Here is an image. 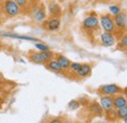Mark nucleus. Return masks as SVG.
Masks as SVG:
<instances>
[{
	"mask_svg": "<svg viewBox=\"0 0 127 123\" xmlns=\"http://www.w3.org/2000/svg\"><path fill=\"white\" fill-rule=\"evenodd\" d=\"M53 58V53L48 51H40L33 53L31 56V61L34 63H47Z\"/></svg>",
	"mask_w": 127,
	"mask_h": 123,
	"instance_id": "1",
	"label": "nucleus"
},
{
	"mask_svg": "<svg viewBox=\"0 0 127 123\" xmlns=\"http://www.w3.org/2000/svg\"><path fill=\"white\" fill-rule=\"evenodd\" d=\"M6 14L10 17H15L20 13V6L14 0H6L4 4Z\"/></svg>",
	"mask_w": 127,
	"mask_h": 123,
	"instance_id": "2",
	"label": "nucleus"
},
{
	"mask_svg": "<svg viewBox=\"0 0 127 123\" xmlns=\"http://www.w3.org/2000/svg\"><path fill=\"white\" fill-rule=\"evenodd\" d=\"M101 26L104 29L105 31L108 32H113L115 31V25H114V21L111 19L110 15H105L101 17Z\"/></svg>",
	"mask_w": 127,
	"mask_h": 123,
	"instance_id": "3",
	"label": "nucleus"
},
{
	"mask_svg": "<svg viewBox=\"0 0 127 123\" xmlns=\"http://www.w3.org/2000/svg\"><path fill=\"white\" fill-rule=\"evenodd\" d=\"M100 91L104 95H110V96H111V95H117V94L121 93L122 92V89L119 86L115 85V84H108V85L102 86Z\"/></svg>",
	"mask_w": 127,
	"mask_h": 123,
	"instance_id": "4",
	"label": "nucleus"
},
{
	"mask_svg": "<svg viewBox=\"0 0 127 123\" xmlns=\"http://www.w3.org/2000/svg\"><path fill=\"white\" fill-rule=\"evenodd\" d=\"M101 42L104 46H107V47H111L113 46L114 43H115V38L113 36V34L111 32H108V31H105L101 34Z\"/></svg>",
	"mask_w": 127,
	"mask_h": 123,
	"instance_id": "5",
	"label": "nucleus"
},
{
	"mask_svg": "<svg viewBox=\"0 0 127 123\" xmlns=\"http://www.w3.org/2000/svg\"><path fill=\"white\" fill-rule=\"evenodd\" d=\"M114 25L118 29H125L127 28V15L124 12H120L114 17Z\"/></svg>",
	"mask_w": 127,
	"mask_h": 123,
	"instance_id": "6",
	"label": "nucleus"
},
{
	"mask_svg": "<svg viewBox=\"0 0 127 123\" xmlns=\"http://www.w3.org/2000/svg\"><path fill=\"white\" fill-rule=\"evenodd\" d=\"M99 20L96 17H87L84 21H83V28L86 30H96L99 27Z\"/></svg>",
	"mask_w": 127,
	"mask_h": 123,
	"instance_id": "7",
	"label": "nucleus"
},
{
	"mask_svg": "<svg viewBox=\"0 0 127 123\" xmlns=\"http://www.w3.org/2000/svg\"><path fill=\"white\" fill-rule=\"evenodd\" d=\"M100 105H101L102 108L105 111H111L112 108H113L112 98H111L110 95H107V96L102 97L101 100H100Z\"/></svg>",
	"mask_w": 127,
	"mask_h": 123,
	"instance_id": "8",
	"label": "nucleus"
},
{
	"mask_svg": "<svg viewBox=\"0 0 127 123\" xmlns=\"http://www.w3.org/2000/svg\"><path fill=\"white\" fill-rule=\"evenodd\" d=\"M2 36H4V37H10V38H16V39H20V40L33 41V42L38 41V39L37 38H34V37L27 36V35H19V34H14V33H6V34H2Z\"/></svg>",
	"mask_w": 127,
	"mask_h": 123,
	"instance_id": "9",
	"label": "nucleus"
},
{
	"mask_svg": "<svg viewBox=\"0 0 127 123\" xmlns=\"http://www.w3.org/2000/svg\"><path fill=\"white\" fill-rule=\"evenodd\" d=\"M112 103H113V108H122L127 105V99L124 96H116L112 98Z\"/></svg>",
	"mask_w": 127,
	"mask_h": 123,
	"instance_id": "10",
	"label": "nucleus"
},
{
	"mask_svg": "<svg viewBox=\"0 0 127 123\" xmlns=\"http://www.w3.org/2000/svg\"><path fill=\"white\" fill-rule=\"evenodd\" d=\"M32 17L33 19L36 21V22H42L43 20H45L46 18V14H45V11L42 7H38L36 8L33 13H32Z\"/></svg>",
	"mask_w": 127,
	"mask_h": 123,
	"instance_id": "11",
	"label": "nucleus"
},
{
	"mask_svg": "<svg viewBox=\"0 0 127 123\" xmlns=\"http://www.w3.org/2000/svg\"><path fill=\"white\" fill-rule=\"evenodd\" d=\"M47 66L49 69L56 71V72H63L64 68L62 67V65L59 63V62L57 60H50L47 62Z\"/></svg>",
	"mask_w": 127,
	"mask_h": 123,
	"instance_id": "12",
	"label": "nucleus"
},
{
	"mask_svg": "<svg viewBox=\"0 0 127 123\" xmlns=\"http://www.w3.org/2000/svg\"><path fill=\"white\" fill-rule=\"evenodd\" d=\"M91 70H92L91 66L87 63H84V64H81V67L76 73L79 77H86L91 73Z\"/></svg>",
	"mask_w": 127,
	"mask_h": 123,
	"instance_id": "13",
	"label": "nucleus"
},
{
	"mask_svg": "<svg viewBox=\"0 0 127 123\" xmlns=\"http://www.w3.org/2000/svg\"><path fill=\"white\" fill-rule=\"evenodd\" d=\"M60 25H61V21L60 19H57V18H53L51 19L50 21H48L47 23V28L49 31H57L59 30L60 28Z\"/></svg>",
	"mask_w": 127,
	"mask_h": 123,
	"instance_id": "14",
	"label": "nucleus"
},
{
	"mask_svg": "<svg viewBox=\"0 0 127 123\" xmlns=\"http://www.w3.org/2000/svg\"><path fill=\"white\" fill-rule=\"evenodd\" d=\"M57 61L59 62V63L62 65L64 69H67L70 67V64H71V62L69 61L66 57H64L63 55H59L57 57Z\"/></svg>",
	"mask_w": 127,
	"mask_h": 123,
	"instance_id": "15",
	"label": "nucleus"
},
{
	"mask_svg": "<svg viewBox=\"0 0 127 123\" xmlns=\"http://www.w3.org/2000/svg\"><path fill=\"white\" fill-rule=\"evenodd\" d=\"M49 12H50L51 15L58 16L61 13V8L56 3H50V5H49Z\"/></svg>",
	"mask_w": 127,
	"mask_h": 123,
	"instance_id": "16",
	"label": "nucleus"
},
{
	"mask_svg": "<svg viewBox=\"0 0 127 123\" xmlns=\"http://www.w3.org/2000/svg\"><path fill=\"white\" fill-rule=\"evenodd\" d=\"M90 110H91L92 112L96 113V114H98V115H101L102 112H103V108L101 107V105L98 104V103H93V104H91V105H90Z\"/></svg>",
	"mask_w": 127,
	"mask_h": 123,
	"instance_id": "17",
	"label": "nucleus"
},
{
	"mask_svg": "<svg viewBox=\"0 0 127 123\" xmlns=\"http://www.w3.org/2000/svg\"><path fill=\"white\" fill-rule=\"evenodd\" d=\"M117 116L119 118H124L125 116H127V105L122 108H117Z\"/></svg>",
	"mask_w": 127,
	"mask_h": 123,
	"instance_id": "18",
	"label": "nucleus"
},
{
	"mask_svg": "<svg viewBox=\"0 0 127 123\" xmlns=\"http://www.w3.org/2000/svg\"><path fill=\"white\" fill-rule=\"evenodd\" d=\"M79 103L77 102V101H75V100H72V101H70L69 103H68V108H70L71 110H74V109H77V108H79Z\"/></svg>",
	"mask_w": 127,
	"mask_h": 123,
	"instance_id": "19",
	"label": "nucleus"
},
{
	"mask_svg": "<svg viewBox=\"0 0 127 123\" xmlns=\"http://www.w3.org/2000/svg\"><path fill=\"white\" fill-rule=\"evenodd\" d=\"M110 12H111L112 15H117L118 13H120L121 12V10H120V8L118 7V6H111L110 7Z\"/></svg>",
	"mask_w": 127,
	"mask_h": 123,
	"instance_id": "20",
	"label": "nucleus"
},
{
	"mask_svg": "<svg viewBox=\"0 0 127 123\" xmlns=\"http://www.w3.org/2000/svg\"><path fill=\"white\" fill-rule=\"evenodd\" d=\"M81 64H82V63H79V62H71V64H70V68H71L72 71L77 72V71L79 70V68L81 67Z\"/></svg>",
	"mask_w": 127,
	"mask_h": 123,
	"instance_id": "21",
	"label": "nucleus"
},
{
	"mask_svg": "<svg viewBox=\"0 0 127 123\" xmlns=\"http://www.w3.org/2000/svg\"><path fill=\"white\" fill-rule=\"evenodd\" d=\"M35 48H37L39 51H48L49 47L42 43H35Z\"/></svg>",
	"mask_w": 127,
	"mask_h": 123,
	"instance_id": "22",
	"label": "nucleus"
},
{
	"mask_svg": "<svg viewBox=\"0 0 127 123\" xmlns=\"http://www.w3.org/2000/svg\"><path fill=\"white\" fill-rule=\"evenodd\" d=\"M120 45L123 48H127V34L123 35L120 39Z\"/></svg>",
	"mask_w": 127,
	"mask_h": 123,
	"instance_id": "23",
	"label": "nucleus"
},
{
	"mask_svg": "<svg viewBox=\"0 0 127 123\" xmlns=\"http://www.w3.org/2000/svg\"><path fill=\"white\" fill-rule=\"evenodd\" d=\"M20 7H25L28 3V0H14Z\"/></svg>",
	"mask_w": 127,
	"mask_h": 123,
	"instance_id": "24",
	"label": "nucleus"
},
{
	"mask_svg": "<svg viewBox=\"0 0 127 123\" xmlns=\"http://www.w3.org/2000/svg\"><path fill=\"white\" fill-rule=\"evenodd\" d=\"M52 123H56V122H61V120L60 119H54V120H52L51 121Z\"/></svg>",
	"mask_w": 127,
	"mask_h": 123,
	"instance_id": "25",
	"label": "nucleus"
},
{
	"mask_svg": "<svg viewBox=\"0 0 127 123\" xmlns=\"http://www.w3.org/2000/svg\"><path fill=\"white\" fill-rule=\"evenodd\" d=\"M123 119H124V122H125V123H127V116H125V117H124V118H123Z\"/></svg>",
	"mask_w": 127,
	"mask_h": 123,
	"instance_id": "26",
	"label": "nucleus"
},
{
	"mask_svg": "<svg viewBox=\"0 0 127 123\" xmlns=\"http://www.w3.org/2000/svg\"><path fill=\"white\" fill-rule=\"evenodd\" d=\"M0 7H1V0H0Z\"/></svg>",
	"mask_w": 127,
	"mask_h": 123,
	"instance_id": "27",
	"label": "nucleus"
},
{
	"mask_svg": "<svg viewBox=\"0 0 127 123\" xmlns=\"http://www.w3.org/2000/svg\"><path fill=\"white\" fill-rule=\"evenodd\" d=\"M0 108H1V107H0Z\"/></svg>",
	"mask_w": 127,
	"mask_h": 123,
	"instance_id": "28",
	"label": "nucleus"
}]
</instances>
